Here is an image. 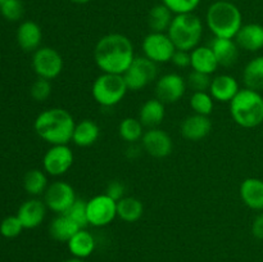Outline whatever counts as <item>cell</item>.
I'll return each mask as SVG.
<instances>
[{"instance_id":"1","label":"cell","mask_w":263,"mask_h":262,"mask_svg":"<svg viewBox=\"0 0 263 262\" xmlns=\"http://www.w3.org/2000/svg\"><path fill=\"white\" fill-rule=\"evenodd\" d=\"M94 59L103 73L123 74L135 59L134 45L122 33H108L95 45Z\"/></svg>"},{"instance_id":"2","label":"cell","mask_w":263,"mask_h":262,"mask_svg":"<svg viewBox=\"0 0 263 262\" xmlns=\"http://www.w3.org/2000/svg\"><path fill=\"white\" fill-rule=\"evenodd\" d=\"M74 118L64 108H49L36 117L33 128L44 141L50 145L68 144L73 135Z\"/></svg>"},{"instance_id":"3","label":"cell","mask_w":263,"mask_h":262,"mask_svg":"<svg viewBox=\"0 0 263 262\" xmlns=\"http://www.w3.org/2000/svg\"><path fill=\"white\" fill-rule=\"evenodd\" d=\"M205 22L215 38L235 39L243 26V15L234 3L218 0L208 8Z\"/></svg>"},{"instance_id":"4","label":"cell","mask_w":263,"mask_h":262,"mask_svg":"<svg viewBox=\"0 0 263 262\" xmlns=\"http://www.w3.org/2000/svg\"><path fill=\"white\" fill-rule=\"evenodd\" d=\"M229 105L234 122L240 127L254 128L263 123V97L259 91L240 89Z\"/></svg>"},{"instance_id":"5","label":"cell","mask_w":263,"mask_h":262,"mask_svg":"<svg viewBox=\"0 0 263 262\" xmlns=\"http://www.w3.org/2000/svg\"><path fill=\"white\" fill-rule=\"evenodd\" d=\"M170 39L179 50L192 51L199 45L203 36V22L194 13L174 15L168 31Z\"/></svg>"},{"instance_id":"6","label":"cell","mask_w":263,"mask_h":262,"mask_svg":"<svg viewBox=\"0 0 263 262\" xmlns=\"http://www.w3.org/2000/svg\"><path fill=\"white\" fill-rule=\"evenodd\" d=\"M128 91L123 74L103 73L95 79L91 94L95 102L102 107H115L123 100Z\"/></svg>"},{"instance_id":"7","label":"cell","mask_w":263,"mask_h":262,"mask_svg":"<svg viewBox=\"0 0 263 262\" xmlns=\"http://www.w3.org/2000/svg\"><path fill=\"white\" fill-rule=\"evenodd\" d=\"M157 74H158L157 63L146 57H135L131 66L123 73V77H125L128 90L139 91L157 80Z\"/></svg>"},{"instance_id":"8","label":"cell","mask_w":263,"mask_h":262,"mask_svg":"<svg viewBox=\"0 0 263 262\" xmlns=\"http://www.w3.org/2000/svg\"><path fill=\"white\" fill-rule=\"evenodd\" d=\"M144 57L154 63H167L171 62L176 48L167 32H151L144 38L141 43Z\"/></svg>"},{"instance_id":"9","label":"cell","mask_w":263,"mask_h":262,"mask_svg":"<svg viewBox=\"0 0 263 262\" xmlns=\"http://www.w3.org/2000/svg\"><path fill=\"white\" fill-rule=\"evenodd\" d=\"M86 211L89 225L103 228L117 217V202L105 193L95 195L86 202Z\"/></svg>"},{"instance_id":"10","label":"cell","mask_w":263,"mask_h":262,"mask_svg":"<svg viewBox=\"0 0 263 262\" xmlns=\"http://www.w3.org/2000/svg\"><path fill=\"white\" fill-rule=\"evenodd\" d=\"M63 58L61 53L54 48L43 46L33 51L32 68L37 77L53 80L58 77L63 71Z\"/></svg>"},{"instance_id":"11","label":"cell","mask_w":263,"mask_h":262,"mask_svg":"<svg viewBox=\"0 0 263 262\" xmlns=\"http://www.w3.org/2000/svg\"><path fill=\"white\" fill-rule=\"evenodd\" d=\"M76 193L73 186L66 181H54L49 184L48 189L44 193V203L48 210L57 215L66 213L72 204L76 202Z\"/></svg>"},{"instance_id":"12","label":"cell","mask_w":263,"mask_h":262,"mask_svg":"<svg viewBox=\"0 0 263 262\" xmlns=\"http://www.w3.org/2000/svg\"><path fill=\"white\" fill-rule=\"evenodd\" d=\"M74 161L73 152L68 144L62 145H51L46 151L43 158L44 171L48 175L58 177L69 171Z\"/></svg>"},{"instance_id":"13","label":"cell","mask_w":263,"mask_h":262,"mask_svg":"<svg viewBox=\"0 0 263 262\" xmlns=\"http://www.w3.org/2000/svg\"><path fill=\"white\" fill-rule=\"evenodd\" d=\"M186 80L176 72L159 77L156 82V98L163 104H172L181 100L186 91Z\"/></svg>"},{"instance_id":"14","label":"cell","mask_w":263,"mask_h":262,"mask_svg":"<svg viewBox=\"0 0 263 262\" xmlns=\"http://www.w3.org/2000/svg\"><path fill=\"white\" fill-rule=\"evenodd\" d=\"M141 146L154 158H166L172 153L174 141L171 136L159 127L148 128L141 138Z\"/></svg>"},{"instance_id":"15","label":"cell","mask_w":263,"mask_h":262,"mask_svg":"<svg viewBox=\"0 0 263 262\" xmlns=\"http://www.w3.org/2000/svg\"><path fill=\"white\" fill-rule=\"evenodd\" d=\"M46 204L44 200L31 198L26 200L18 208L17 216L25 229H35L44 222L46 216Z\"/></svg>"},{"instance_id":"16","label":"cell","mask_w":263,"mask_h":262,"mask_svg":"<svg viewBox=\"0 0 263 262\" xmlns=\"http://www.w3.org/2000/svg\"><path fill=\"white\" fill-rule=\"evenodd\" d=\"M212 130V121L210 116H202L193 113L187 116L181 123V135L190 141H199L207 138Z\"/></svg>"},{"instance_id":"17","label":"cell","mask_w":263,"mask_h":262,"mask_svg":"<svg viewBox=\"0 0 263 262\" xmlns=\"http://www.w3.org/2000/svg\"><path fill=\"white\" fill-rule=\"evenodd\" d=\"M239 82L235 77L231 74H217L212 79L210 86V94L212 95L216 102L220 103H230L233 98L239 92Z\"/></svg>"},{"instance_id":"18","label":"cell","mask_w":263,"mask_h":262,"mask_svg":"<svg viewBox=\"0 0 263 262\" xmlns=\"http://www.w3.org/2000/svg\"><path fill=\"white\" fill-rule=\"evenodd\" d=\"M235 41L240 49L256 53L263 49V26L259 23L243 25L236 33Z\"/></svg>"},{"instance_id":"19","label":"cell","mask_w":263,"mask_h":262,"mask_svg":"<svg viewBox=\"0 0 263 262\" xmlns=\"http://www.w3.org/2000/svg\"><path fill=\"white\" fill-rule=\"evenodd\" d=\"M241 200L248 208L253 211H263V180L257 177H248L239 188Z\"/></svg>"},{"instance_id":"20","label":"cell","mask_w":263,"mask_h":262,"mask_svg":"<svg viewBox=\"0 0 263 262\" xmlns=\"http://www.w3.org/2000/svg\"><path fill=\"white\" fill-rule=\"evenodd\" d=\"M210 48L215 53L220 66L231 67L236 63L239 57V46L234 39L213 38Z\"/></svg>"},{"instance_id":"21","label":"cell","mask_w":263,"mask_h":262,"mask_svg":"<svg viewBox=\"0 0 263 262\" xmlns=\"http://www.w3.org/2000/svg\"><path fill=\"white\" fill-rule=\"evenodd\" d=\"M190 59H192L190 67L193 68V71L202 72V73L210 74V76L215 73L218 67H220L217 58H216L215 53L210 48V45H198L197 48L193 49L190 51Z\"/></svg>"},{"instance_id":"22","label":"cell","mask_w":263,"mask_h":262,"mask_svg":"<svg viewBox=\"0 0 263 262\" xmlns=\"http://www.w3.org/2000/svg\"><path fill=\"white\" fill-rule=\"evenodd\" d=\"M43 32L40 26L33 21H25L17 30V43L25 51H36L40 48Z\"/></svg>"},{"instance_id":"23","label":"cell","mask_w":263,"mask_h":262,"mask_svg":"<svg viewBox=\"0 0 263 262\" xmlns=\"http://www.w3.org/2000/svg\"><path fill=\"white\" fill-rule=\"evenodd\" d=\"M164 116H166L164 104L157 98L146 100L139 110V121L146 128L158 127L163 122Z\"/></svg>"},{"instance_id":"24","label":"cell","mask_w":263,"mask_h":262,"mask_svg":"<svg viewBox=\"0 0 263 262\" xmlns=\"http://www.w3.org/2000/svg\"><path fill=\"white\" fill-rule=\"evenodd\" d=\"M69 252L77 258H86L92 252L95 251L97 241H95L94 235L86 229H80L68 241H67Z\"/></svg>"},{"instance_id":"25","label":"cell","mask_w":263,"mask_h":262,"mask_svg":"<svg viewBox=\"0 0 263 262\" xmlns=\"http://www.w3.org/2000/svg\"><path fill=\"white\" fill-rule=\"evenodd\" d=\"M80 229L81 228L71 217H68L66 213H62V215H57L51 220L50 226H49V233L54 240L66 241L67 243Z\"/></svg>"},{"instance_id":"26","label":"cell","mask_w":263,"mask_h":262,"mask_svg":"<svg viewBox=\"0 0 263 262\" xmlns=\"http://www.w3.org/2000/svg\"><path fill=\"white\" fill-rule=\"evenodd\" d=\"M100 128L97 122L91 120H82L76 123L72 135V141L77 146L81 148H87L95 144V141L99 139Z\"/></svg>"},{"instance_id":"27","label":"cell","mask_w":263,"mask_h":262,"mask_svg":"<svg viewBox=\"0 0 263 262\" xmlns=\"http://www.w3.org/2000/svg\"><path fill=\"white\" fill-rule=\"evenodd\" d=\"M243 82L246 87L256 91H263V55L251 59L244 67Z\"/></svg>"},{"instance_id":"28","label":"cell","mask_w":263,"mask_h":262,"mask_svg":"<svg viewBox=\"0 0 263 262\" xmlns=\"http://www.w3.org/2000/svg\"><path fill=\"white\" fill-rule=\"evenodd\" d=\"M144 213V205L135 197H123L117 202V217L125 222H136Z\"/></svg>"},{"instance_id":"29","label":"cell","mask_w":263,"mask_h":262,"mask_svg":"<svg viewBox=\"0 0 263 262\" xmlns=\"http://www.w3.org/2000/svg\"><path fill=\"white\" fill-rule=\"evenodd\" d=\"M174 15V13L164 4L154 5L148 15V25L152 32H167Z\"/></svg>"},{"instance_id":"30","label":"cell","mask_w":263,"mask_h":262,"mask_svg":"<svg viewBox=\"0 0 263 262\" xmlns=\"http://www.w3.org/2000/svg\"><path fill=\"white\" fill-rule=\"evenodd\" d=\"M48 186V176H46L45 171L33 169L25 175L23 188L27 192V194L32 195V197H39V195H43L45 193Z\"/></svg>"},{"instance_id":"31","label":"cell","mask_w":263,"mask_h":262,"mask_svg":"<svg viewBox=\"0 0 263 262\" xmlns=\"http://www.w3.org/2000/svg\"><path fill=\"white\" fill-rule=\"evenodd\" d=\"M144 133H145L144 131V126L139 121V118L126 117L121 121L120 126H118V134L122 138V140L127 141L128 144H133L141 140Z\"/></svg>"},{"instance_id":"32","label":"cell","mask_w":263,"mask_h":262,"mask_svg":"<svg viewBox=\"0 0 263 262\" xmlns=\"http://www.w3.org/2000/svg\"><path fill=\"white\" fill-rule=\"evenodd\" d=\"M190 108L197 115L210 116L215 107V99L210 91H194L190 97Z\"/></svg>"},{"instance_id":"33","label":"cell","mask_w":263,"mask_h":262,"mask_svg":"<svg viewBox=\"0 0 263 262\" xmlns=\"http://www.w3.org/2000/svg\"><path fill=\"white\" fill-rule=\"evenodd\" d=\"M23 225L21 222V220L18 218V216H8L4 220L0 222V234H2L4 238L12 239L17 238L23 230Z\"/></svg>"},{"instance_id":"34","label":"cell","mask_w":263,"mask_h":262,"mask_svg":"<svg viewBox=\"0 0 263 262\" xmlns=\"http://www.w3.org/2000/svg\"><path fill=\"white\" fill-rule=\"evenodd\" d=\"M66 215L68 216V217H71L81 229H85L89 225V221H87L86 200L76 199V202L69 207V210L67 211Z\"/></svg>"},{"instance_id":"35","label":"cell","mask_w":263,"mask_h":262,"mask_svg":"<svg viewBox=\"0 0 263 262\" xmlns=\"http://www.w3.org/2000/svg\"><path fill=\"white\" fill-rule=\"evenodd\" d=\"M0 13L10 22L20 21L23 15V5L21 0H4L0 5Z\"/></svg>"},{"instance_id":"36","label":"cell","mask_w":263,"mask_h":262,"mask_svg":"<svg viewBox=\"0 0 263 262\" xmlns=\"http://www.w3.org/2000/svg\"><path fill=\"white\" fill-rule=\"evenodd\" d=\"M162 4L166 5L176 15L193 13L200 4V0H162Z\"/></svg>"},{"instance_id":"37","label":"cell","mask_w":263,"mask_h":262,"mask_svg":"<svg viewBox=\"0 0 263 262\" xmlns=\"http://www.w3.org/2000/svg\"><path fill=\"white\" fill-rule=\"evenodd\" d=\"M211 79L210 74L202 73L198 71H192L186 79V85L194 91H208L211 86Z\"/></svg>"},{"instance_id":"38","label":"cell","mask_w":263,"mask_h":262,"mask_svg":"<svg viewBox=\"0 0 263 262\" xmlns=\"http://www.w3.org/2000/svg\"><path fill=\"white\" fill-rule=\"evenodd\" d=\"M31 97L35 99L36 102H45L51 94V82L50 80L41 79L39 77L35 82L32 84L30 89Z\"/></svg>"},{"instance_id":"39","label":"cell","mask_w":263,"mask_h":262,"mask_svg":"<svg viewBox=\"0 0 263 262\" xmlns=\"http://www.w3.org/2000/svg\"><path fill=\"white\" fill-rule=\"evenodd\" d=\"M126 193V186L123 185V182L118 181V180H113L109 184L107 185V189H105V194L109 195L112 199H115L116 202H118L120 199H122Z\"/></svg>"},{"instance_id":"40","label":"cell","mask_w":263,"mask_h":262,"mask_svg":"<svg viewBox=\"0 0 263 262\" xmlns=\"http://www.w3.org/2000/svg\"><path fill=\"white\" fill-rule=\"evenodd\" d=\"M171 62L175 64V66L179 67V68H187V67H190V63H192V59H190V51L179 50V49H176Z\"/></svg>"},{"instance_id":"41","label":"cell","mask_w":263,"mask_h":262,"mask_svg":"<svg viewBox=\"0 0 263 262\" xmlns=\"http://www.w3.org/2000/svg\"><path fill=\"white\" fill-rule=\"evenodd\" d=\"M252 234L254 238L263 240V211L254 217L252 222Z\"/></svg>"},{"instance_id":"42","label":"cell","mask_w":263,"mask_h":262,"mask_svg":"<svg viewBox=\"0 0 263 262\" xmlns=\"http://www.w3.org/2000/svg\"><path fill=\"white\" fill-rule=\"evenodd\" d=\"M141 148H143V146H141ZM141 148H140V146L136 145V143L130 144V146H128V148L126 149V156H127L130 159L138 158V157L140 156Z\"/></svg>"},{"instance_id":"43","label":"cell","mask_w":263,"mask_h":262,"mask_svg":"<svg viewBox=\"0 0 263 262\" xmlns=\"http://www.w3.org/2000/svg\"><path fill=\"white\" fill-rule=\"evenodd\" d=\"M63 262H85L82 258H77V257H72V258L64 259Z\"/></svg>"},{"instance_id":"44","label":"cell","mask_w":263,"mask_h":262,"mask_svg":"<svg viewBox=\"0 0 263 262\" xmlns=\"http://www.w3.org/2000/svg\"><path fill=\"white\" fill-rule=\"evenodd\" d=\"M69 2L74 3V4H86V3L91 2V0H69Z\"/></svg>"},{"instance_id":"45","label":"cell","mask_w":263,"mask_h":262,"mask_svg":"<svg viewBox=\"0 0 263 262\" xmlns=\"http://www.w3.org/2000/svg\"><path fill=\"white\" fill-rule=\"evenodd\" d=\"M0 5H2V0H0Z\"/></svg>"},{"instance_id":"46","label":"cell","mask_w":263,"mask_h":262,"mask_svg":"<svg viewBox=\"0 0 263 262\" xmlns=\"http://www.w3.org/2000/svg\"><path fill=\"white\" fill-rule=\"evenodd\" d=\"M2 2H4V0H2Z\"/></svg>"}]
</instances>
